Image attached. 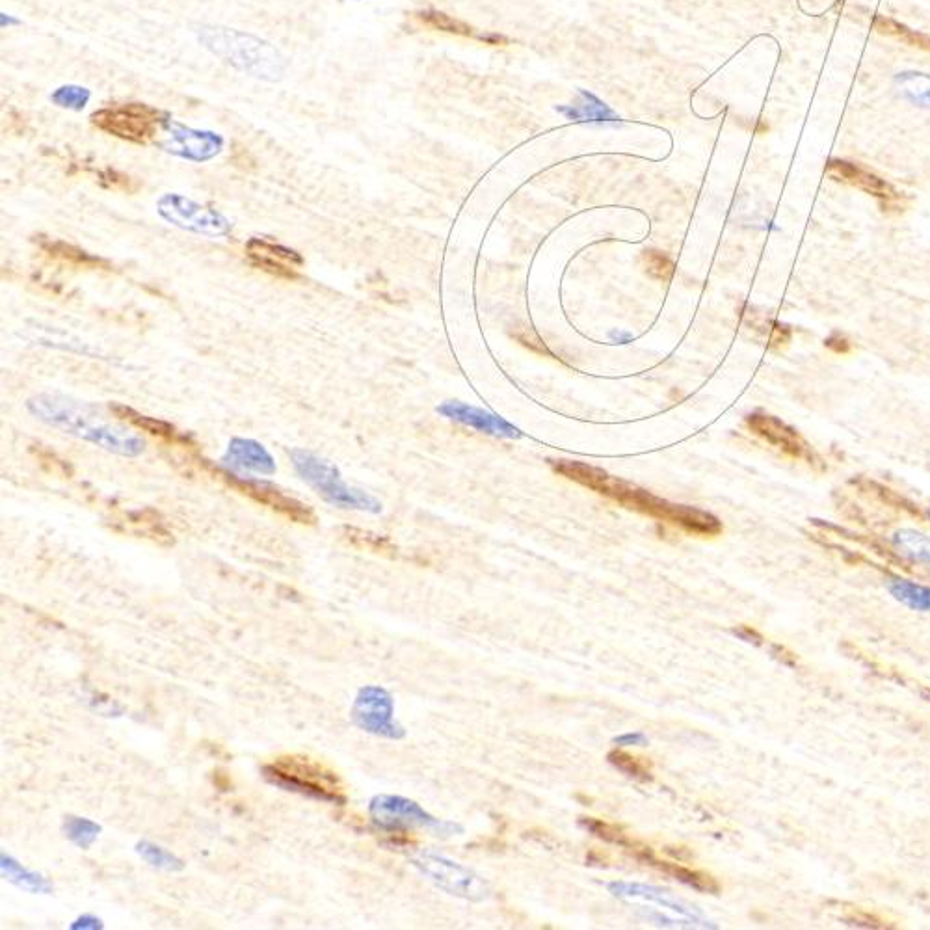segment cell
Here are the masks:
<instances>
[{
	"instance_id": "1",
	"label": "cell",
	"mask_w": 930,
	"mask_h": 930,
	"mask_svg": "<svg viewBox=\"0 0 930 930\" xmlns=\"http://www.w3.org/2000/svg\"><path fill=\"white\" fill-rule=\"evenodd\" d=\"M549 464L560 477L573 480L624 508L668 523L681 531L696 534V536H718L724 531L722 521L717 516H713L711 512H705L694 506L670 503L644 488H638L637 484L612 477L607 471L594 465L575 462V460H551Z\"/></svg>"
},
{
	"instance_id": "2",
	"label": "cell",
	"mask_w": 930,
	"mask_h": 930,
	"mask_svg": "<svg viewBox=\"0 0 930 930\" xmlns=\"http://www.w3.org/2000/svg\"><path fill=\"white\" fill-rule=\"evenodd\" d=\"M28 412L56 430L84 439L101 449L127 458L146 451V441L127 426L107 421V417L92 404L69 399L64 395H38L28 400Z\"/></svg>"
},
{
	"instance_id": "3",
	"label": "cell",
	"mask_w": 930,
	"mask_h": 930,
	"mask_svg": "<svg viewBox=\"0 0 930 930\" xmlns=\"http://www.w3.org/2000/svg\"><path fill=\"white\" fill-rule=\"evenodd\" d=\"M198 40L222 62L265 80H279L287 69L285 56L268 41L233 28L203 27L196 30Z\"/></svg>"
},
{
	"instance_id": "4",
	"label": "cell",
	"mask_w": 930,
	"mask_h": 930,
	"mask_svg": "<svg viewBox=\"0 0 930 930\" xmlns=\"http://www.w3.org/2000/svg\"><path fill=\"white\" fill-rule=\"evenodd\" d=\"M268 784L333 806H345L346 789L337 772L306 756H281L263 765Z\"/></svg>"
},
{
	"instance_id": "5",
	"label": "cell",
	"mask_w": 930,
	"mask_h": 930,
	"mask_svg": "<svg viewBox=\"0 0 930 930\" xmlns=\"http://www.w3.org/2000/svg\"><path fill=\"white\" fill-rule=\"evenodd\" d=\"M612 897L624 903L640 904L646 919L665 929H718L717 923L707 919L702 910L691 906L670 891L642 882L614 880L607 884Z\"/></svg>"
},
{
	"instance_id": "6",
	"label": "cell",
	"mask_w": 930,
	"mask_h": 930,
	"mask_svg": "<svg viewBox=\"0 0 930 930\" xmlns=\"http://www.w3.org/2000/svg\"><path fill=\"white\" fill-rule=\"evenodd\" d=\"M289 456L300 479L319 493L328 505L371 514L382 512V503L363 490L350 488L341 477L339 469L330 460L304 449H293Z\"/></svg>"
},
{
	"instance_id": "7",
	"label": "cell",
	"mask_w": 930,
	"mask_h": 930,
	"mask_svg": "<svg viewBox=\"0 0 930 930\" xmlns=\"http://www.w3.org/2000/svg\"><path fill=\"white\" fill-rule=\"evenodd\" d=\"M369 817L378 830L391 836H402L417 828H425L434 836H456L464 832L462 824L438 819L415 800L400 795H376L369 804Z\"/></svg>"
},
{
	"instance_id": "8",
	"label": "cell",
	"mask_w": 930,
	"mask_h": 930,
	"mask_svg": "<svg viewBox=\"0 0 930 930\" xmlns=\"http://www.w3.org/2000/svg\"><path fill=\"white\" fill-rule=\"evenodd\" d=\"M412 864L436 888L452 897L469 903H484L493 895L492 886L486 878L438 852H417L412 856Z\"/></svg>"
},
{
	"instance_id": "9",
	"label": "cell",
	"mask_w": 930,
	"mask_h": 930,
	"mask_svg": "<svg viewBox=\"0 0 930 930\" xmlns=\"http://www.w3.org/2000/svg\"><path fill=\"white\" fill-rule=\"evenodd\" d=\"M93 125L103 133L133 144H149L157 140L166 116L146 103H125L93 112Z\"/></svg>"
},
{
	"instance_id": "10",
	"label": "cell",
	"mask_w": 930,
	"mask_h": 930,
	"mask_svg": "<svg viewBox=\"0 0 930 930\" xmlns=\"http://www.w3.org/2000/svg\"><path fill=\"white\" fill-rule=\"evenodd\" d=\"M350 718L359 730L382 737L387 741H400L406 730L395 718V700L391 692L380 685H365L356 694L350 709Z\"/></svg>"
},
{
	"instance_id": "11",
	"label": "cell",
	"mask_w": 930,
	"mask_h": 930,
	"mask_svg": "<svg viewBox=\"0 0 930 930\" xmlns=\"http://www.w3.org/2000/svg\"><path fill=\"white\" fill-rule=\"evenodd\" d=\"M157 211L168 224L196 235L227 237L233 229V224L224 214L188 200L181 194H164L159 200Z\"/></svg>"
},
{
	"instance_id": "12",
	"label": "cell",
	"mask_w": 930,
	"mask_h": 930,
	"mask_svg": "<svg viewBox=\"0 0 930 930\" xmlns=\"http://www.w3.org/2000/svg\"><path fill=\"white\" fill-rule=\"evenodd\" d=\"M216 475L224 480L227 486H231L233 490L250 497L252 501L259 503V505L270 508L272 512H276L279 516H283V518L289 519L293 523L315 525V521H317L315 512L309 506L304 505L298 499H294L291 495L281 492L279 488H276L270 482L250 479V477H240V475L229 471V469H216Z\"/></svg>"
},
{
	"instance_id": "13",
	"label": "cell",
	"mask_w": 930,
	"mask_h": 930,
	"mask_svg": "<svg viewBox=\"0 0 930 930\" xmlns=\"http://www.w3.org/2000/svg\"><path fill=\"white\" fill-rule=\"evenodd\" d=\"M159 134H162V138L155 140L157 146L181 159L192 160V162L214 159L224 147L222 136L211 133V131L190 129L170 118L162 121Z\"/></svg>"
},
{
	"instance_id": "14",
	"label": "cell",
	"mask_w": 930,
	"mask_h": 930,
	"mask_svg": "<svg viewBox=\"0 0 930 930\" xmlns=\"http://www.w3.org/2000/svg\"><path fill=\"white\" fill-rule=\"evenodd\" d=\"M746 426L752 434L767 441L778 451L793 460H802L808 464H817V454L811 449L810 443L798 434L793 426L787 425L782 419L769 415V413H750L746 417Z\"/></svg>"
},
{
	"instance_id": "15",
	"label": "cell",
	"mask_w": 930,
	"mask_h": 930,
	"mask_svg": "<svg viewBox=\"0 0 930 930\" xmlns=\"http://www.w3.org/2000/svg\"><path fill=\"white\" fill-rule=\"evenodd\" d=\"M826 175L834 181L845 183L862 190L865 194L877 198L878 203L886 209H899L901 207V194L895 186L882 179L880 175L865 168L864 164L849 162V160L832 159L826 164Z\"/></svg>"
},
{
	"instance_id": "16",
	"label": "cell",
	"mask_w": 930,
	"mask_h": 930,
	"mask_svg": "<svg viewBox=\"0 0 930 930\" xmlns=\"http://www.w3.org/2000/svg\"><path fill=\"white\" fill-rule=\"evenodd\" d=\"M246 255L253 266L281 279L300 278V268L304 266L300 253L261 237H253L246 242Z\"/></svg>"
},
{
	"instance_id": "17",
	"label": "cell",
	"mask_w": 930,
	"mask_h": 930,
	"mask_svg": "<svg viewBox=\"0 0 930 930\" xmlns=\"http://www.w3.org/2000/svg\"><path fill=\"white\" fill-rule=\"evenodd\" d=\"M438 412L441 413L443 417H447V419L454 421V423H460V425L475 428V430H479L482 434H488V436H493V438H521V432H519L518 428L514 425H510L503 417H499V415H495V413L486 412V410H480V408L467 406V404L458 402V400L443 402V404L439 406Z\"/></svg>"
},
{
	"instance_id": "18",
	"label": "cell",
	"mask_w": 930,
	"mask_h": 930,
	"mask_svg": "<svg viewBox=\"0 0 930 930\" xmlns=\"http://www.w3.org/2000/svg\"><path fill=\"white\" fill-rule=\"evenodd\" d=\"M224 462L233 471H250V473H261V475H272L276 471V464L270 452L253 439H231Z\"/></svg>"
},
{
	"instance_id": "19",
	"label": "cell",
	"mask_w": 930,
	"mask_h": 930,
	"mask_svg": "<svg viewBox=\"0 0 930 930\" xmlns=\"http://www.w3.org/2000/svg\"><path fill=\"white\" fill-rule=\"evenodd\" d=\"M557 112H560L566 120L577 121V123L620 121V116L609 105H605L594 93L585 92V90H579V97L575 103L566 105V107H557Z\"/></svg>"
},
{
	"instance_id": "20",
	"label": "cell",
	"mask_w": 930,
	"mask_h": 930,
	"mask_svg": "<svg viewBox=\"0 0 930 930\" xmlns=\"http://www.w3.org/2000/svg\"><path fill=\"white\" fill-rule=\"evenodd\" d=\"M110 410L116 413L118 419H123L127 421L129 425L134 426V428H140L144 430L147 434L155 436V438L164 439V441H170V443H175V445H188V438L185 434H181L172 423H166V421H160V419H155V417H149V415H144V413L136 412L133 408L125 406V404H110Z\"/></svg>"
},
{
	"instance_id": "21",
	"label": "cell",
	"mask_w": 930,
	"mask_h": 930,
	"mask_svg": "<svg viewBox=\"0 0 930 930\" xmlns=\"http://www.w3.org/2000/svg\"><path fill=\"white\" fill-rule=\"evenodd\" d=\"M0 871H2V877L10 880L17 888L28 891V893H41V895L53 893V884H51L49 878H45L40 873L19 864L15 858L8 856L6 852L0 854Z\"/></svg>"
},
{
	"instance_id": "22",
	"label": "cell",
	"mask_w": 930,
	"mask_h": 930,
	"mask_svg": "<svg viewBox=\"0 0 930 930\" xmlns=\"http://www.w3.org/2000/svg\"><path fill=\"white\" fill-rule=\"evenodd\" d=\"M888 590L893 599H897L904 607L930 614V586L921 585L917 581L904 579V577H890Z\"/></svg>"
},
{
	"instance_id": "23",
	"label": "cell",
	"mask_w": 930,
	"mask_h": 930,
	"mask_svg": "<svg viewBox=\"0 0 930 930\" xmlns=\"http://www.w3.org/2000/svg\"><path fill=\"white\" fill-rule=\"evenodd\" d=\"M415 17H417L425 27L434 28V30H439V32H447V34L462 36V38L482 40V34L477 32L475 28L471 27V25H467L464 21H460V19H454V17L445 14V12L425 10V12H417Z\"/></svg>"
},
{
	"instance_id": "24",
	"label": "cell",
	"mask_w": 930,
	"mask_h": 930,
	"mask_svg": "<svg viewBox=\"0 0 930 930\" xmlns=\"http://www.w3.org/2000/svg\"><path fill=\"white\" fill-rule=\"evenodd\" d=\"M873 27L877 28L878 32L884 34V36H890V38L901 41L904 45L917 47V49H923V51L930 53V36L916 32V30H910L906 25H901V23L893 21L890 17L877 15L875 21H873Z\"/></svg>"
},
{
	"instance_id": "25",
	"label": "cell",
	"mask_w": 930,
	"mask_h": 930,
	"mask_svg": "<svg viewBox=\"0 0 930 930\" xmlns=\"http://www.w3.org/2000/svg\"><path fill=\"white\" fill-rule=\"evenodd\" d=\"M893 544L906 557L930 566V536L914 529H901L893 534Z\"/></svg>"
},
{
	"instance_id": "26",
	"label": "cell",
	"mask_w": 930,
	"mask_h": 930,
	"mask_svg": "<svg viewBox=\"0 0 930 930\" xmlns=\"http://www.w3.org/2000/svg\"><path fill=\"white\" fill-rule=\"evenodd\" d=\"M136 852L140 854V858L146 862L147 865L155 867V869H160V871H170V873H177V871H183L185 869V862L175 856L173 852L166 851L164 847L160 845H155L151 841H140L136 845Z\"/></svg>"
},
{
	"instance_id": "27",
	"label": "cell",
	"mask_w": 930,
	"mask_h": 930,
	"mask_svg": "<svg viewBox=\"0 0 930 930\" xmlns=\"http://www.w3.org/2000/svg\"><path fill=\"white\" fill-rule=\"evenodd\" d=\"M41 250L51 255L54 259H60L64 263H69V265H80V266H99L105 265L101 259L97 257H92L90 253L82 252L80 248H75L71 244H67L64 240H53L47 239L41 242Z\"/></svg>"
},
{
	"instance_id": "28",
	"label": "cell",
	"mask_w": 930,
	"mask_h": 930,
	"mask_svg": "<svg viewBox=\"0 0 930 930\" xmlns=\"http://www.w3.org/2000/svg\"><path fill=\"white\" fill-rule=\"evenodd\" d=\"M895 82L899 84L901 93L908 101L916 103L919 107L930 108V75L906 71L901 73Z\"/></svg>"
},
{
	"instance_id": "29",
	"label": "cell",
	"mask_w": 930,
	"mask_h": 930,
	"mask_svg": "<svg viewBox=\"0 0 930 930\" xmlns=\"http://www.w3.org/2000/svg\"><path fill=\"white\" fill-rule=\"evenodd\" d=\"M101 824L93 823L90 819H84V817H73L69 815L64 821V832H66V837L73 843L77 845L79 849H90L93 843L97 841V837L101 834Z\"/></svg>"
},
{
	"instance_id": "30",
	"label": "cell",
	"mask_w": 930,
	"mask_h": 930,
	"mask_svg": "<svg viewBox=\"0 0 930 930\" xmlns=\"http://www.w3.org/2000/svg\"><path fill=\"white\" fill-rule=\"evenodd\" d=\"M607 758H609L611 765H614L618 771L624 772L625 776H629V778H635L638 782H651L653 780L650 765H646L644 761H640L635 756H629L622 748L612 750Z\"/></svg>"
},
{
	"instance_id": "31",
	"label": "cell",
	"mask_w": 930,
	"mask_h": 930,
	"mask_svg": "<svg viewBox=\"0 0 930 930\" xmlns=\"http://www.w3.org/2000/svg\"><path fill=\"white\" fill-rule=\"evenodd\" d=\"M642 263L650 278L663 281V283L670 281L676 272L674 261L665 252H659V250H646L642 253Z\"/></svg>"
},
{
	"instance_id": "32",
	"label": "cell",
	"mask_w": 930,
	"mask_h": 930,
	"mask_svg": "<svg viewBox=\"0 0 930 930\" xmlns=\"http://www.w3.org/2000/svg\"><path fill=\"white\" fill-rule=\"evenodd\" d=\"M92 93L86 88H80V86H60L54 90L53 95H51V101H53L56 107L67 108V110H82V108L88 105Z\"/></svg>"
},
{
	"instance_id": "33",
	"label": "cell",
	"mask_w": 930,
	"mask_h": 930,
	"mask_svg": "<svg viewBox=\"0 0 930 930\" xmlns=\"http://www.w3.org/2000/svg\"><path fill=\"white\" fill-rule=\"evenodd\" d=\"M748 322L752 324V328L767 333V339H769L771 343L782 345V343H785V341L789 339V330H787V326L780 324V322H776V320L767 319V317L756 315V313H748Z\"/></svg>"
},
{
	"instance_id": "34",
	"label": "cell",
	"mask_w": 930,
	"mask_h": 930,
	"mask_svg": "<svg viewBox=\"0 0 930 930\" xmlns=\"http://www.w3.org/2000/svg\"><path fill=\"white\" fill-rule=\"evenodd\" d=\"M345 531L346 536H348V540H352V542L361 540L367 549H374V551H386V549H391V544H389L387 540H382L380 536L371 534V532L358 531V529H348V527H346Z\"/></svg>"
},
{
	"instance_id": "35",
	"label": "cell",
	"mask_w": 930,
	"mask_h": 930,
	"mask_svg": "<svg viewBox=\"0 0 930 930\" xmlns=\"http://www.w3.org/2000/svg\"><path fill=\"white\" fill-rule=\"evenodd\" d=\"M650 743L648 735L644 731H627L618 737H614V746L616 748H633V746H646Z\"/></svg>"
},
{
	"instance_id": "36",
	"label": "cell",
	"mask_w": 930,
	"mask_h": 930,
	"mask_svg": "<svg viewBox=\"0 0 930 930\" xmlns=\"http://www.w3.org/2000/svg\"><path fill=\"white\" fill-rule=\"evenodd\" d=\"M105 929L103 921L99 917L92 916V914H84L80 916L77 921L71 923V930H101Z\"/></svg>"
},
{
	"instance_id": "37",
	"label": "cell",
	"mask_w": 930,
	"mask_h": 930,
	"mask_svg": "<svg viewBox=\"0 0 930 930\" xmlns=\"http://www.w3.org/2000/svg\"><path fill=\"white\" fill-rule=\"evenodd\" d=\"M609 337H611L614 343H620V345H627V343H631V339H633L631 333L620 332V330H614V332L609 333Z\"/></svg>"
},
{
	"instance_id": "38",
	"label": "cell",
	"mask_w": 930,
	"mask_h": 930,
	"mask_svg": "<svg viewBox=\"0 0 930 930\" xmlns=\"http://www.w3.org/2000/svg\"><path fill=\"white\" fill-rule=\"evenodd\" d=\"M929 516H930V510H929Z\"/></svg>"
}]
</instances>
